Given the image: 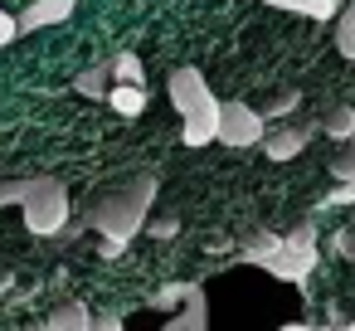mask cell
Wrapping results in <instances>:
<instances>
[{
  "instance_id": "obj_16",
  "label": "cell",
  "mask_w": 355,
  "mask_h": 331,
  "mask_svg": "<svg viewBox=\"0 0 355 331\" xmlns=\"http://www.w3.org/2000/svg\"><path fill=\"white\" fill-rule=\"evenodd\" d=\"M200 282H166L156 297H151V307H161V312H175V307H185V297L195 292Z\"/></svg>"
},
{
  "instance_id": "obj_22",
  "label": "cell",
  "mask_w": 355,
  "mask_h": 331,
  "mask_svg": "<svg viewBox=\"0 0 355 331\" xmlns=\"http://www.w3.org/2000/svg\"><path fill=\"white\" fill-rule=\"evenodd\" d=\"M277 331H321V326H306V321H287V326H277Z\"/></svg>"
},
{
  "instance_id": "obj_6",
  "label": "cell",
  "mask_w": 355,
  "mask_h": 331,
  "mask_svg": "<svg viewBox=\"0 0 355 331\" xmlns=\"http://www.w3.org/2000/svg\"><path fill=\"white\" fill-rule=\"evenodd\" d=\"M78 10V0H35L15 15V30L20 35H35V30H49V25H64L69 15Z\"/></svg>"
},
{
  "instance_id": "obj_24",
  "label": "cell",
  "mask_w": 355,
  "mask_h": 331,
  "mask_svg": "<svg viewBox=\"0 0 355 331\" xmlns=\"http://www.w3.org/2000/svg\"><path fill=\"white\" fill-rule=\"evenodd\" d=\"M263 6H268V0H263Z\"/></svg>"
},
{
  "instance_id": "obj_11",
  "label": "cell",
  "mask_w": 355,
  "mask_h": 331,
  "mask_svg": "<svg viewBox=\"0 0 355 331\" xmlns=\"http://www.w3.org/2000/svg\"><path fill=\"white\" fill-rule=\"evenodd\" d=\"M277 10H292V15H306V20H331L340 10V0H268Z\"/></svg>"
},
{
  "instance_id": "obj_18",
  "label": "cell",
  "mask_w": 355,
  "mask_h": 331,
  "mask_svg": "<svg viewBox=\"0 0 355 331\" xmlns=\"http://www.w3.org/2000/svg\"><path fill=\"white\" fill-rule=\"evenodd\" d=\"M297 103H302V93H297V88H292V93H282V98H277V103H272V108H268V112H272V117H287V112H292V108H297Z\"/></svg>"
},
{
  "instance_id": "obj_14",
  "label": "cell",
  "mask_w": 355,
  "mask_h": 331,
  "mask_svg": "<svg viewBox=\"0 0 355 331\" xmlns=\"http://www.w3.org/2000/svg\"><path fill=\"white\" fill-rule=\"evenodd\" d=\"M73 88H78L83 98H107V88H112V74H107V64H93L88 74H78V78H73Z\"/></svg>"
},
{
  "instance_id": "obj_15",
  "label": "cell",
  "mask_w": 355,
  "mask_h": 331,
  "mask_svg": "<svg viewBox=\"0 0 355 331\" xmlns=\"http://www.w3.org/2000/svg\"><path fill=\"white\" fill-rule=\"evenodd\" d=\"M340 20H336V49L345 54V59H355V0H345V10H336Z\"/></svg>"
},
{
  "instance_id": "obj_10",
  "label": "cell",
  "mask_w": 355,
  "mask_h": 331,
  "mask_svg": "<svg viewBox=\"0 0 355 331\" xmlns=\"http://www.w3.org/2000/svg\"><path fill=\"white\" fill-rule=\"evenodd\" d=\"M107 108H112V112H122V117H137V112H146V88L112 83V88H107Z\"/></svg>"
},
{
  "instance_id": "obj_23",
  "label": "cell",
  "mask_w": 355,
  "mask_h": 331,
  "mask_svg": "<svg viewBox=\"0 0 355 331\" xmlns=\"http://www.w3.org/2000/svg\"><path fill=\"white\" fill-rule=\"evenodd\" d=\"M340 331H355V321H345V326H340Z\"/></svg>"
},
{
  "instance_id": "obj_12",
  "label": "cell",
  "mask_w": 355,
  "mask_h": 331,
  "mask_svg": "<svg viewBox=\"0 0 355 331\" xmlns=\"http://www.w3.org/2000/svg\"><path fill=\"white\" fill-rule=\"evenodd\" d=\"M107 74H112L117 83H127V88H141V83H146V69H141V59H137L132 49H122L117 59H107Z\"/></svg>"
},
{
  "instance_id": "obj_3",
  "label": "cell",
  "mask_w": 355,
  "mask_h": 331,
  "mask_svg": "<svg viewBox=\"0 0 355 331\" xmlns=\"http://www.w3.org/2000/svg\"><path fill=\"white\" fill-rule=\"evenodd\" d=\"M166 93H171V108L180 112V142L185 146H209L214 127H219V98L209 93L205 74L200 69H175L166 78Z\"/></svg>"
},
{
  "instance_id": "obj_21",
  "label": "cell",
  "mask_w": 355,
  "mask_h": 331,
  "mask_svg": "<svg viewBox=\"0 0 355 331\" xmlns=\"http://www.w3.org/2000/svg\"><path fill=\"white\" fill-rule=\"evenodd\" d=\"M93 331H122V316L107 312V316H93Z\"/></svg>"
},
{
  "instance_id": "obj_5",
  "label": "cell",
  "mask_w": 355,
  "mask_h": 331,
  "mask_svg": "<svg viewBox=\"0 0 355 331\" xmlns=\"http://www.w3.org/2000/svg\"><path fill=\"white\" fill-rule=\"evenodd\" d=\"M268 137V122L258 108H243V103H219V127H214V142L243 151V146H258Z\"/></svg>"
},
{
  "instance_id": "obj_17",
  "label": "cell",
  "mask_w": 355,
  "mask_h": 331,
  "mask_svg": "<svg viewBox=\"0 0 355 331\" xmlns=\"http://www.w3.org/2000/svg\"><path fill=\"white\" fill-rule=\"evenodd\" d=\"M331 176H340L345 185H355V137L340 142V151L331 156Z\"/></svg>"
},
{
  "instance_id": "obj_7",
  "label": "cell",
  "mask_w": 355,
  "mask_h": 331,
  "mask_svg": "<svg viewBox=\"0 0 355 331\" xmlns=\"http://www.w3.org/2000/svg\"><path fill=\"white\" fill-rule=\"evenodd\" d=\"M161 331H209V297H205V287H195V292L185 297V312L171 316Z\"/></svg>"
},
{
  "instance_id": "obj_13",
  "label": "cell",
  "mask_w": 355,
  "mask_h": 331,
  "mask_svg": "<svg viewBox=\"0 0 355 331\" xmlns=\"http://www.w3.org/2000/svg\"><path fill=\"white\" fill-rule=\"evenodd\" d=\"M321 132H326L331 142H350V137H355V108H331V112L321 117Z\"/></svg>"
},
{
  "instance_id": "obj_1",
  "label": "cell",
  "mask_w": 355,
  "mask_h": 331,
  "mask_svg": "<svg viewBox=\"0 0 355 331\" xmlns=\"http://www.w3.org/2000/svg\"><path fill=\"white\" fill-rule=\"evenodd\" d=\"M151 200H156V180L151 176H127V180H112L93 205H88V229L103 234V248L117 253L127 248V239L141 234L146 214H151Z\"/></svg>"
},
{
  "instance_id": "obj_20",
  "label": "cell",
  "mask_w": 355,
  "mask_h": 331,
  "mask_svg": "<svg viewBox=\"0 0 355 331\" xmlns=\"http://www.w3.org/2000/svg\"><path fill=\"white\" fill-rule=\"evenodd\" d=\"M326 205H355V185H340V190H331V195H326Z\"/></svg>"
},
{
  "instance_id": "obj_9",
  "label": "cell",
  "mask_w": 355,
  "mask_h": 331,
  "mask_svg": "<svg viewBox=\"0 0 355 331\" xmlns=\"http://www.w3.org/2000/svg\"><path fill=\"white\" fill-rule=\"evenodd\" d=\"M49 331H93V312L83 302H59L49 312Z\"/></svg>"
},
{
  "instance_id": "obj_19",
  "label": "cell",
  "mask_w": 355,
  "mask_h": 331,
  "mask_svg": "<svg viewBox=\"0 0 355 331\" xmlns=\"http://www.w3.org/2000/svg\"><path fill=\"white\" fill-rule=\"evenodd\" d=\"M15 35H20V30H15V15H10V10H0V49H6Z\"/></svg>"
},
{
  "instance_id": "obj_2",
  "label": "cell",
  "mask_w": 355,
  "mask_h": 331,
  "mask_svg": "<svg viewBox=\"0 0 355 331\" xmlns=\"http://www.w3.org/2000/svg\"><path fill=\"white\" fill-rule=\"evenodd\" d=\"M243 263H253V268H263V273H272V278H282V282H292V287H306L311 268L321 263V253H316V229H311V224H297L287 239L258 234V239L243 248Z\"/></svg>"
},
{
  "instance_id": "obj_4",
  "label": "cell",
  "mask_w": 355,
  "mask_h": 331,
  "mask_svg": "<svg viewBox=\"0 0 355 331\" xmlns=\"http://www.w3.org/2000/svg\"><path fill=\"white\" fill-rule=\"evenodd\" d=\"M0 205H20L30 234H59L69 224V190L54 176H35V180H6L0 185Z\"/></svg>"
},
{
  "instance_id": "obj_8",
  "label": "cell",
  "mask_w": 355,
  "mask_h": 331,
  "mask_svg": "<svg viewBox=\"0 0 355 331\" xmlns=\"http://www.w3.org/2000/svg\"><path fill=\"white\" fill-rule=\"evenodd\" d=\"M258 146H263V151H268L272 161H292V156H297V151L306 146V132H302V127H282V132L263 137Z\"/></svg>"
}]
</instances>
